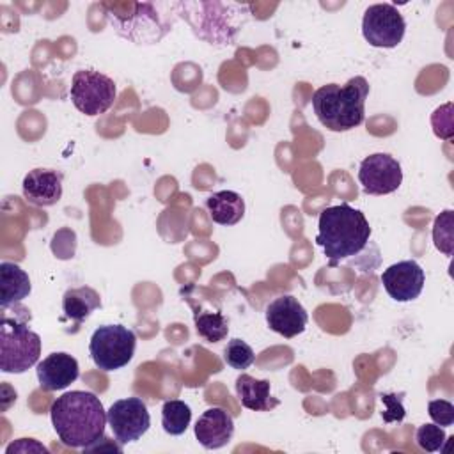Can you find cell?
<instances>
[{"mask_svg":"<svg viewBox=\"0 0 454 454\" xmlns=\"http://www.w3.org/2000/svg\"><path fill=\"white\" fill-rule=\"evenodd\" d=\"M50 417L59 440L83 450L103 440L108 422L103 403L87 390H71L57 397L51 403Z\"/></svg>","mask_w":454,"mask_h":454,"instance_id":"cell-1","label":"cell"},{"mask_svg":"<svg viewBox=\"0 0 454 454\" xmlns=\"http://www.w3.org/2000/svg\"><path fill=\"white\" fill-rule=\"evenodd\" d=\"M174 11L199 39L218 48L234 44L252 14L248 5L236 2H174Z\"/></svg>","mask_w":454,"mask_h":454,"instance_id":"cell-2","label":"cell"},{"mask_svg":"<svg viewBox=\"0 0 454 454\" xmlns=\"http://www.w3.org/2000/svg\"><path fill=\"white\" fill-rule=\"evenodd\" d=\"M316 243L323 247L330 264L358 255L369 243L371 225L360 209L348 202L325 207L319 213Z\"/></svg>","mask_w":454,"mask_h":454,"instance_id":"cell-3","label":"cell"},{"mask_svg":"<svg viewBox=\"0 0 454 454\" xmlns=\"http://www.w3.org/2000/svg\"><path fill=\"white\" fill-rule=\"evenodd\" d=\"M115 34L133 44H156L174 27V4L124 2L101 4Z\"/></svg>","mask_w":454,"mask_h":454,"instance_id":"cell-4","label":"cell"},{"mask_svg":"<svg viewBox=\"0 0 454 454\" xmlns=\"http://www.w3.org/2000/svg\"><path fill=\"white\" fill-rule=\"evenodd\" d=\"M369 82L353 76L344 85L326 83L312 94V108L317 121L330 131H349L365 119Z\"/></svg>","mask_w":454,"mask_h":454,"instance_id":"cell-5","label":"cell"},{"mask_svg":"<svg viewBox=\"0 0 454 454\" xmlns=\"http://www.w3.org/2000/svg\"><path fill=\"white\" fill-rule=\"evenodd\" d=\"M16 314L2 310L0 325V369L9 374H21L39 362L41 337L28 328L30 314L16 305Z\"/></svg>","mask_w":454,"mask_h":454,"instance_id":"cell-6","label":"cell"},{"mask_svg":"<svg viewBox=\"0 0 454 454\" xmlns=\"http://www.w3.org/2000/svg\"><path fill=\"white\" fill-rule=\"evenodd\" d=\"M137 335L122 325H103L94 330L89 353L98 369L110 372L128 365L135 355Z\"/></svg>","mask_w":454,"mask_h":454,"instance_id":"cell-7","label":"cell"},{"mask_svg":"<svg viewBox=\"0 0 454 454\" xmlns=\"http://www.w3.org/2000/svg\"><path fill=\"white\" fill-rule=\"evenodd\" d=\"M69 96L78 112L96 117L114 105L117 85L110 76L96 69H80L71 78Z\"/></svg>","mask_w":454,"mask_h":454,"instance_id":"cell-8","label":"cell"},{"mask_svg":"<svg viewBox=\"0 0 454 454\" xmlns=\"http://www.w3.org/2000/svg\"><path fill=\"white\" fill-rule=\"evenodd\" d=\"M406 30L403 14L392 4L369 5L362 20L364 39L374 48H395Z\"/></svg>","mask_w":454,"mask_h":454,"instance_id":"cell-9","label":"cell"},{"mask_svg":"<svg viewBox=\"0 0 454 454\" xmlns=\"http://www.w3.org/2000/svg\"><path fill=\"white\" fill-rule=\"evenodd\" d=\"M106 419L117 443L121 445L137 442L151 426V415L140 397H126L112 403L106 411Z\"/></svg>","mask_w":454,"mask_h":454,"instance_id":"cell-10","label":"cell"},{"mask_svg":"<svg viewBox=\"0 0 454 454\" xmlns=\"http://www.w3.org/2000/svg\"><path fill=\"white\" fill-rule=\"evenodd\" d=\"M358 181L367 195H388L403 183L401 163L387 153L369 154L360 163Z\"/></svg>","mask_w":454,"mask_h":454,"instance_id":"cell-11","label":"cell"},{"mask_svg":"<svg viewBox=\"0 0 454 454\" xmlns=\"http://www.w3.org/2000/svg\"><path fill=\"white\" fill-rule=\"evenodd\" d=\"M424 270L413 259L399 261L381 273V284L387 294L395 301H411L419 298L424 289Z\"/></svg>","mask_w":454,"mask_h":454,"instance_id":"cell-12","label":"cell"},{"mask_svg":"<svg viewBox=\"0 0 454 454\" xmlns=\"http://www.w3.org/2000/svg\"><path fill=\"white\" fill-rule=\"evenodd\" d=\"M266 323L275 333L293 339L305 330L309 314L294 296L282 294L266 307Z\"/></svg>","mask_w":454,"mask_h":454,"instance_id":"cell-13","label":"cell"},{"mask_svg":"<svg viewBox=\"0 0 454 454\" xmlns=\"http://www.w3.org/2000/svg\"><path fill=\"white\" fill-rule=\"evenodd\" d=\"M21 192L32 206H55L62 197V174L53 168H34L23 177Z\"/></svg>","mask_w":454,"mask_h":454,"instance_id":"cell-14","label":"cell"},{"mask_svg":"<svg viewBox=\"0 0 454 454\" xmlns=\"http://www.w3.org/2000/svg\"><path fill=\"white\" fill-rule=\"evenodd\" d=\"M193 431L204 449H222L234 434V419L225 408L213 406L199 417Z\"/></svg>","mask_w":454,"mask_h":454,"instance_id":"cell-15","label":"cell"},{"mask_svg":"<svg viewBox=\"0 0 454 454\" xmlns=\"http://www.w3.org/2000/svg\"><path fill=\"white\" fill-rule=\"evenodd\" d=\"M37 380L41 388L53 392L69 387L80 376L78 360L64 351H57L37 362Z\"/></svg>","mask_w":454,"mask_h":454,"instance_id":"cell-16","label":"cell"},{"mask_svg":"<svg viewBox=\"0 0 454 454\" xmlns=\"http://www.w3.org/2000/svg\"><path fill=\"white\" fill-rule=\"evenodd\" d=\"M271 383L268 380H257L247 372L236 378V395L247 410L270 411L278 406L280 401L270 394Z\"/></svg>","mask_w":454,"mask_h":454,"instance_id":"cell-17","label":"cell"},{"mask_svg":"<svg viewBox=\"0 0 454 454\" xmlns=\"http://www.w3.org/2000/svg\"><path fill=\"white\" fill-rule=\"evenodd\" d=\"M32 291L28 273L18 264L4 261L0 262V307L9 309L25 300Z\"/></svg>","mask_w":454,"mask_h":454,"instance_id":"cell-18","label":"cell"},{"mask_svg":"<svg viewBox=\"0 0 454 454\" xmlns=\"http://www.w3.org/2000/svg\"><path fill=\"white\" fill-rule=\"evenodd\" d=\"M206 207L209 213V218L218 225H236L243 215H245V200L239 193L231 190H222L216 193H211L206 199Z\"/></svg>","mask_w":454,"mask_h":454,"instance_id":"cell-19","label":"cell"},{"mask_svg":"<svg viewBox=\"0 0 454 454\" xmlns=\"http://www.w3.org/2000/svg\"><path fill=\"white\" fill-rule=\"evenodd\" d=\"M99 307H101L99 293L89 286L71 287L64 293V298H62L64 316L74 321L76 325L83 323Z\"/></svg>","mask_w":454,"mask_h":454,"instance_id":"cell-20","label":"cell"},{"mask_svg":"<svg viewBox=\"0 0 454 454\" xmlns=\"http://www.w3.org/2000/svg\"><path fill=\"white\" fill-rule=\"evenodd\" d=\"M193 307V323L195 332L199 337H202L207 342H220L229 333V319L222 314L220 307L216 310L200 309L195 303H190Z\"/></svg>","mask_w":454,"mask_h":454,"instance_id":"cell-21","label":"cell"},{"mask_svg":"<svg viewBox=\"0 0 454 454\" xmlns=\"http://www.w3.org/2000/svg\"><path fill=\"white\" fill-rule=\"evenodd\" d=\"M192 420V408L179 399H170L163 403L161 408V426L167 434H183Z\"/></svg>","mask_w":454,"mask_h":454,"instance_id":"cell-22","label":"cell"},{"mask_svg":"<svg viewBox=\"0 0 454 454\" xmlns=\"http://www.w3.org/2000/svg\"><path fill=\"white\" fill-rule=\"evenodd\" d=\"M433 241L434 247L445 255L454 252V215L450 209L442 211L433 223Z\"/></svg>","mask_w":454,"mask_h":454,"instance_id":"cell-23","label":"cell"},{"mask_svg":"<svg viewBox=\"0 0 454 454\" xmlns=\"http://www.w3.org/2000/svg\"><path fill=\"white\" fill-rule=\"evenodd\" d=\"M223 360L227 365H231L236 371H245L248 369L254 360V349L250 348V344H247L243 339H231L223 349Z\"/></svg>","mask_w":454,"mask_h":454,"instance_id":"cell-24","label":"cell"},{"mask_svg":"<svg viewBox=\"0 0 454 454\" xmlns=\"http://www.w3.org/2000/svg\"><path fill=\"white\" fill-rule=\"evenodd\" d=\"M415 440L422 450L436 452V450H442L443 442L447 440V434L443 427L433 422V424H422L415 433Z\"/></svg>","mask_w":454,"mask_h":454,"instance_id":"cell-25","label":"cell"},{"mask_svg":"<svg viewBox=\"0 0 454 454\" xmlns=\"http://www.w3.org/2000/svg\"><path fill=\"white\" fill-rule=\"evenodd\" d=\"M380 399L383 403V410H381L383 422L390 424V422H401L404 419L406 410L403 406V394L385 392V394H380Z\"/></svg>","mask_w":454,"mask_h":454,"instance_id":"cell-26","label":"cell"},{"mask_svg":"<svg viewBox=\"0 0 454 454\" xmlns=\"http://www.w3.org/2000/svg\"><path fill=\"white\" fill-rule=\"evenodd\" d=\"M427 413L434 424L440 427H449L454 424V404L447 399H433L427 403Z\"/></svg>","mask_w":454,"mask_h":454,"instance_id":"cell-27","label":"cell"},{"mask_svg":"<svg viewBox=\"0 0 454 454\" xmlns=\"http://www.w3.org/2000/svg\"><path fill=\"white\" fill-rule=\"evenodd\" d=\"M431 124L436 137L443 140H450L452 138V103H447L436 108L434 114L431 115Z\"/></svg>","mask_w":454,"mask_h":454,"instance_id":"cell-28","label":"cell"},{"mask_svg":"<svg viewBox=\"0 0 454 454\" xmlns=\"http://www.w3.org/2000/svg\"><path fill=\"white\" fill-rule=\"evenodd\" d=\"M27 450H39V452L48 454V449H46L44 445L37 443V442L32 440V438H20L18 442L11 443L5 452H7V454H12V452H27Z\"/></svg>","mask_w":454,"mask_h":454,"instance_id":"cell-29","label":"cell"}]
</instances>
